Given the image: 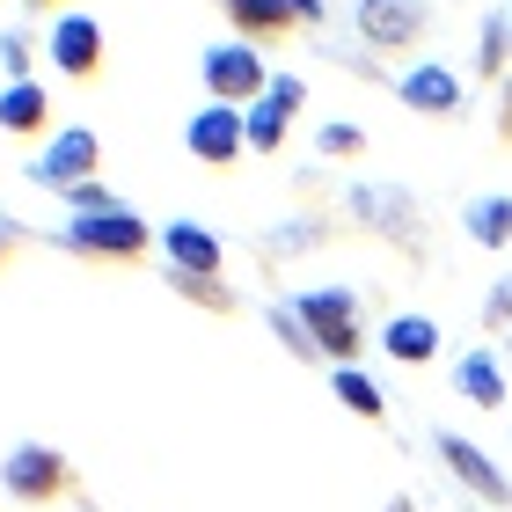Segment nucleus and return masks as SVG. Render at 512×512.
<instances>
[{
    "label": "nucleus",
    "mask_w": 512,
    "mask_h": 512,
    "mask_svg": "<svg viewBox=\"0 0 512 512\" xmlns=\"http://www.w3.org/2000/svg\"><path fill=\"white\" fill-rule=\"evenodd\" d=\"M454 395L476 403V410H505V366H498V352L476 344L469 359H454Z\"/></svg>",
    "instance_id": "obj_16"
},
{
    "label": "nucleus",
    "mask_w": 512,
    "mask_h": 512,
    "mask_svg": "<svg viewBox=\"0 0 512 512\" xmlns=\"http://www.w3.org/2000/svg\"><path fill=\"white\" fill-rule=\"evenodd\" d=\"M344 220L395 242V249H425V213L410 205L403 183H352V191H344Z\"/></svg>",
    "instance_id": "obj_3"
},
{
    "label": "nucleus",
    "mask_w": 512,
    "mask_h": 512,
    "mask_svg": "<svg viewBox=\"0 0 512 512\" xmlns=\"http://www.w3.org/2000/svg\"><path fill=\"white\" fill-rule=\"evenodd\" d=\"M44 59H52L66 81H96L103 74V22L81 15V8L52 15V30H44Z\"/></svg>",
    "instance_id": "obj_10"
},
{
    "label": "nucleus",
    "mask_w": 512,
    "mask_h": 512,
    "mask_svg": "<svg viewBox=\"0 0 512 512\" xmlns=\"http://www.w3.org/2000/svg\"><path fill=\"white\" fill-rule=\"evenodd\" d=\"M498 147H512V81H498Z\"/></svg>",
    "instance_id": "obj_30"
},
{
    "label": "nucleus",
    "mask_w": 512,
    "mask_h": 512,
    "mask_svg": "<svg viewBox=\"0 0 512 512\" xmlns=\"http://www.w3.org/2000/svg\"><path fill=\"white\" fill-rule=\"evenodd\" d=\"M59 249L81 256V264H125L132 271L161 249V227H147L132 205H118V213H74L59 227Z\"/></svg>",
    "instance_id": "obj_1"
},
{
    "label": "nucleus",
    "mask_w": 512,
    "mask_h": 512,
    "mask_svg": "<svg viewBox=\"0 0 512 512\" xmlns=\"http://www.w3.org/2000/svg\"><path fill=\"white\" fill-rule=\"evenodd\" d=\"M198 81H205V96H213V103H235V110H249V103H264L271 66H264V52H256V44L227 37V44H213V52L198 59Z\"/></svg>",
    "instance_id": "obj_7"
},
{
    "label": "nucleus",
    "mask_w": 512,
    "mask_h": 512,
    "mask_svg": "<svg viewBox=\"0 0 512 512\" xmlns=\"http://www.w3.org/2000/svg\"><path fill=\"white\" fill-rule=\"evenodd\" d=\"M381 352H388L395 366H410V374H417V366L439 359V322H432V315H395L388 330H381Z\"/></svg>",
    "instance_id": "obj_15"
},
{
    "label": "nucleus",
    "mask_w": 512,
    "mask_h": 512,
    "mask_svg": "<svg viewBox=\"0 0 512 512\" xmlns=\"http://www.w3.org/2000/svg\"><path fill=\"white\" fill-rule=\"evenodd\" d=\"M30 8H37V15H66L74 0H30Z\"/></svg>",
    "instance_id": "obj_33"
},
{
    "label": "nucleus",
    "mask_w": 512,
    "mask_h": 512,
    "mask_svg": "<svg viewBox=\"0 0 512 512\" xmlns=\"http://www.w3.org/2000/svg\"><path fill=\"white\" fill-rule=\"evenodd\" d=\"M264 96H271L278 110H286V118H300V110H308V81H300V74H271Z\"/></svg>",
    "instance_id": "obj_26"
},
{
    "label": "nucleus",
    "mask_w": 512,
    "mask_h": 512,
    "mask_svg": "<svg viewBox=\"0 0 512 512\" xmlns=\"http://www.w3.org/2000/svg\"><path fill=\"white\" fill-rule=\"evenodd\" d=\"M0 66H8V81H30V66H37V37H30V30H0Z\"/></svg>",
    "instance_id": "obj_25"
},
{
    "label": "nucleus",
    "mask_w": 512,
    "mask_h": 512,
    "mask_svg": "<svg viewBox=\"0 0 512 512\" xmlns=\"http://www.w3.org/2000/svg\"><path fill=\"white\" fill-rule=\"evenodd\" d=\"M66 205H74V213H118V191H110V183H74Z\"/></svg>",
    "instance_id": "obj_27"
},
{
    "label": "nucleus",
    "mask_w": 512,
    "mask_h": 512,
    "mask_svg": "<svg viewBox=\"0 0 512 512\" xmlns=\"http://www.w3.org/2000/svg\"><path fill=\"white\" fill-rule=\"evenodd\" d=\"M96 169H103V139L88 132V125H59V132L30 154V169H22V176H30L37 191L66 198L74 183H96Z\"/></svg>",
    "instance_id": "obj_5"
},
{
    "label": "nucleus",
    "mask_w": 512,
    "mask_h": 512,
    "mask_svg": "<svg viewBox=\"0 0 512 512\" xmlns=\"http://www.w3.org/2000/svg\"><path fill=\"white\" fill-rule=\"evenodd\" d=\"M286 8H293L300 30H322V22H330V8H322V0H286Z\"/></svg>",
    "instance_id": "obj_29"
},
{
    "label": "nucleus",
    "mask_w": 512,
    "mask_h": 512,
    "mask_svg": "<svg viewBox=\"0 0 512 512\" xmlns=\"http://www.w3.org/2000/svg\"><path fill=\"white\" fill-rule=\"evenodd\" d=\"M432 447H439L447 476H454V483H461V491H469L476 505H491V512H512V476H505L498 461L476 447V439H461V432H439Z\"/></svg>",
    "instance_id": "obj_8"
},
{
    "label": "nucleus",
    "mask_w": 512,
    "mask_h": 512,
    "mask_svg": "<svg viewBox=\"0 0 512 512\" xmlns=\"http://www.w3.org/2000/svg\"><path fill=\"white\" fill-rule=\"evenodd\" d=\"M461 227H469V242H476V249H512V198H505V191L476 198L469 213H461Z\"/></svg>",
    "instance_id": "obj_20"
},
{
    "label": "nucleus",
    "mask_w": 512,
    "mask_h": 512,
    "mask_svg": "<svg viewBox=\"0 0 512 512\" xmlns=\"http://www.w3.org/2000/svg\"><path fill=\"white\" fill-rule=\"evenodd\" d=\"M315 154H322V161H359V154H366V125H344V118L322 125V132H315Z\"/></svg>",
    "instance_id": "obj_23"
},
{
    "label": "nucleus",
    "mask_w": 512,
    "mask_h": 512,
    "mask_svg": "<svg viewBox=\"0 0 512 512\" xmlns=\"http://www.w3.org/2000/svg\"><path fill=\"white\" fill-rule=\"evenodd\" d=\"M381 512H417V498H410V491H395V498H388Z\"/></svg>",
    "instance_id": "obj_32"
},
{
    "label": "nucleus",
    "mask_w": 512,
    "mask_h": 512,
    "mask_svg": "<svg viewBox=\"0 0 512 512\" xmlns=\"http://www.w3.org/2000/svg\"><path fill=\"white\" fill-rule=\"evenodd\" d=\"M505 15H512V8H505Z\"/></svg>",
    "instance_id": "obj_34"
},
{
    "label": "nucleus",
    "mask_w": 512,
    "mask_h": 512,
    "mask_svg": "<svg viewBox=\"0 0 512 512\" xmlns=\"http://www.w3.org/2000/svg\"><path fill=\"white\" fill-rule=\"evenodd\" d=\"M395 96H403V103L417 110V118H454V110L469 103V88H461L454 66L417 59V66H403V74H395Z\"/></svg>",
    "instance_id": "obj_11"
},
{
    "label": "nucleus",
    "mask_w": 512,
    "mask_h": 512,
    "mask_svg": "<svg viewBox=\"0 0 512 512\" xmlns=\"http://www.w3.org/2000/svg\"><path fill=\"white\" fill-rule=\"evenodd\" d=\"M264 322L278 330V344H286V352H293L300 366H308V359H322V352H315V337H308V322L293 315V300H271V308H264Z\"/></svg>",
    "instance_id": "obj_22"
},
{
    "label": "nucleus",
    "mask_w": 512,
    "mask_h": 512,
    "mask_svg": "<svg viewBox=\"0 0 512 512\" xmlns=\"http://www.w3.org/2000/svg\"><path fill=\"white\" fill-rule=\"evenodd\" d=\"M476 81H512V15L476 22Z\"/></svg>",
    "instance_id": "obj_19"
},
{
    "label": "nucleus",
    "mask_w": 512,
    "mask_h": 512,
    "mask_svg": "<svg viewBox=\"0 0 512 512\" xmlns=\"http://www.w3.org/2000/svg\"><path fill=\"white\" fill-rule=\"evenodd\" d=\"M293 315L308 322L315 352L330 359V366H352V359L366 352V308H359L352 286H315V293H300Z\"/></svg>",
    "instance_id": "obj_2"
},
{
    "label": "nucleus",
    "mask_w": 512,
    "mask_h": 512,
    "mask_svg": "<svg viewBox=\"0 0 512 512\" xmlns=\"http://www.w3.org/2000/svg\"><path fill=\"white\" fill-rule=\"evenodd\" d=\"M322 242H330V220H286V227H271V256L278 249H322Z\"/></svg>",
    "instance_id": "obj_24"
},
{
    "label": "nucleus",
    "mask_w": 512,
    "mask_h": 512,
    "mask_svg": "<svg viewBox=\"0 0 512 512\" xmlns=\"http://www.w3.org/2000/svg\"><path fill=\"white\" fill-rule=\"evenodd\" d=\"M0 132H8V139H37V147H44V139L59 132L52 125V88H44V81H8V88H0Z\"/></svg>",
    "instance_id": "obj_12"
},
{
    "label": "nucleus",
    "mask_w": 512,
    "mask_h": 512,
    "mask_svg": "<svg viewBox=\"0 0 512 512\" xmlns=\"http://www.w3.org/2000/svg\"><path fill=\"white\" fill-rule=\"evenodd\" d=\"M0 483H8V498L15 505H59V498H74L81 491V476H74V461H66L59 447H8L0 454Z\"/></svg>",
    "instance_id": "obj_6"
},
{
    "label": "nucleus",
    "mask_w": 512,
    "mask_h": 512,
    "mask_svg": "<svg viewBox=\"0 0 512 512\" xmlns=\"http://www.w3.org/2000/svg\"><path fill=\"white\" fill-rule=\"evenodd\" d=\"M169 293H176V300H191L198 315H220V322H235V315H242V293L227 286V278H205V271H176V264H169Z\"/></svg>",
    "instance_id": "obj_17"
},
{
    "label": "nucleus",
    "mask_w": 512,
    "mask_h": 512,
    "mask_svg": "<svg viewBox=\"0 0 512 512\" xmlns=\"http://www.w3.org/2000/svg\"><path fill=\"white\" fill-rule=\"evenodd\" d=\"M183 154L205 161V169H235L249 154V132H242V110L235 103H205L183 118Z\"/></svg>",
    "instance_id": "obj_9"
},
{
    "label": "nucleus",
    "mask_w": 512,
    "mask_h": 512,
    "mask_svg": "<svg viewBox=\"0 0 512 512\" xmlns=\"http://www.w3.org/2000/svg\"><path fill=\"white\" fill-rule=\"evenodd\" d=\"M483 322H491V330H505V337H512V278H498V286L483 293Z\"/></svg>",
    "instance_id": "obj_28"
},
{
    "label": "nucleus",
    "mask_w": 512,
    "mask_h": 512,
    "mask_svg": "<svg viewBox=\"0 0 512 512\" xmlns=\"http://www.w3.org/2000/svg\"><path fill=\"white\" fill-rule=\"evenodd\" d=\"M352 30H359L366 52L410 59L417 44L432 37V0H359V8H352Z\"/></svg>",
    "instance_id": "obj_4"
},
{
    "label": "nucleus",
    "mask_w": 512,
    "mask_h": 512,
    "mask_svg": "<svg viewBox=\"0 0 512 512\" xmlns=\"http://www.w3.org/2000/svg\"><path fill=\"white\" fill-rule=\"evenodd\" d=\"M242 132H249V154H278V147H286V132H293V118L264 96V103L242 110Z\"/></svg>",
    "instance_id": "obj_21"
},
{
    "label": "nucleus",
    "mask_w": 512,
    "mask_h": 512,
    "mask_svg": "<svg viewBox=\"0 0 512 512\" xmlns=\"http://www.w3.org/2000/svg\"><path fill=\"white\" fill-rule=\"evenodd\" d=\"M330 388H337V403L352 410L359 425H388V395H381V381H374V374H359V366H337Z\"/></svg>",
    "instance_id": "obj_18"
},
{
    "label": "nucleus",
    "mask_w": 512,
    "mask_h": 512,
    "mask_svg": "<svg viewBox=\"0 0 512 512\" xmlns=\"http://www.w3.org/2000/svg\"><path fill=\"white\" fill-rule=\"evenodd\" d=\"M220 15L235 22V37H242V44H256V52H264V44L300 37V22H293L286 0H220Z\"/></svg>",
    "instance_id": "obj_14"
},
{
    "label": "nucleus",
    "mask_w": 512,
    "mask_h": 512,
    "mask_svg": "<svg viewBox=\"0 0 512 512\" xmlns=\"http://www.w3.org/2000/svg\"><path fill=\"white\" fill-rule=\"evenodd\" d=\"M15 249H22V227H15V220H0V271L15 264Z\"/></svg>",
    "instance_id": "obj_31"
},
{
    "label": "nucleus",
    "mask_w": 512,
    "mask_h": 512,
    "mask_svg": "<svg viewBox=\"0 0 512 512\" xmlns=\"http://www.w3.org/2000/svg\"><path fill=\"white\" fill-rule=\"evenodd\" d=\"M161 256H169L176 271H205V278L227 271V242L213 235V227H198V220H169L161 227Z\"/></svg>",
    "instance_id": "obj_13"
}]
</instances>
